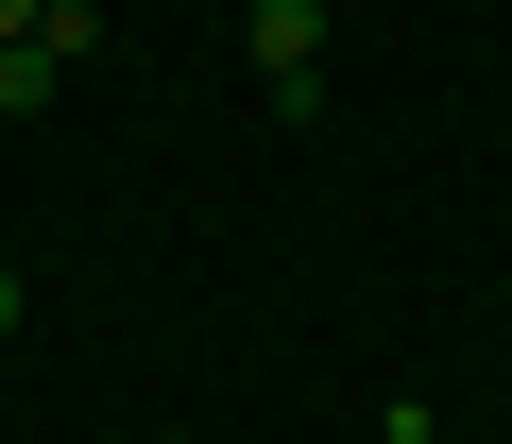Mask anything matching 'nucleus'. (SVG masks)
<instances>
[{"mask_svg": "<svg viewBox=\"0 0 512 444\" xmlns=\"http://www.w3.org/2000/svg\"><path fill=\"white\" fill-rule=\"evenodd\" d=\"M239 52H256V86H274V120H325V0H256Z\"/></svg>", "mask_w": 512, "mask_h": 444, "instance_id": "obj_1", "label": "nucleus"}, {"mask_svg": "<svg viewBox=\"0 0 512 444\" xmlns=\"http://www.w3.org/2000/svg\"><path fill=\"white\" fill-rule=\"evenodd\" d=\"M35 18H52V0H0V52H18V35H35Z\"/></svg>", "mask_w": 512, "mask_h": 444, "instance_id": "obj_4", "label": "nucleus"}, {"mask_svg": "<svg viewBox=\"0 0 512 444\" xmlns=\"http://www.w3.org/2000/svg\"><path fill=\"white\" fill-rule=\"evenodd\" d=\"M103 52V0H52V18L18 35V52H0V120H52L69 103V69Z\"/></svg>", "mask_w": 512, "mask_h": 444, "instance_id": "obj_2", "label": "nucleus"}, {"mask_svg": "<svg viewBox=\"0 0 512 444\" xmlns=\"http://www.w3.org/2000/svg\"><path fill=\"white\" fill-rule=\"evenodd\" d=\"M376 444H461V427H444L427 393H393V427H376Z\"/></svg>", "mask_w": 512, "mask_h": 444, "instance_id": "obj_3", "label": "nucleus"}, {"mask_svg": "<svg viewBox=\"0 0 512 444\" xmlns=\"http://www.w3.org/2000/svg\"><path fill=\"white\" fill-rule=\"evenodd\" d=\"M0 342H18V257H0Z\"/></svg>", "mask_w": 512, "mask_h": 444, "instance_id": "obj_5", "label": "nucleus"}]
</instances>
